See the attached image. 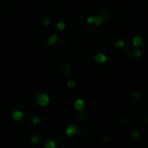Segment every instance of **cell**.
<instances>
[{
    "label": "cell",
    "mask_w": 148,
    "mask_h": 148,
    "mask_svg": "<svg viewBox=\"0 0 148 148\" xmlns=\"http://www.w3.org/2000/svg\"><path fill=\"white\" fill-rule=\"evenodd\" d=\"M85 31L87 35L94 40L101 41L106 37L107 30L103 26H95L93 24H87L85 26Z\"/></svg>",
    "instance_id": "obj_1"
},
{
    "label": "cell",
    "mask_w": 148,
    "mask_h": 148,
    "mask_svg": "<svg viewBox=\"0 0 148 148\" xmlns=\"http://www.w3.org/2000/svg\"><path fill=\"white\" fill-rule=\"evenodd\" d=\"M68 46H69V41H68V39L65 36H58L56 42L55 44H53V45L50 46V49L53 51L61 52V51L65 50L68 48Z\"/></svg>",
    "instance_id": "obj_2"
},
{
    "label": "cell",
    "mask_w": 148,
    "mask_h": 148,
    "mask_svg": "<svg viewBox=\"0 0 148 148\" xmlns=\"http://www.w3.org/2000/svg\"><path fill=\"white\" fill-rule=\"evenodd\" d=\"M98 16H100L103 22L109 23L114 19V10L109 7H102L98 10Z\"/></svg>",
    "instance_id": "obj_3"
},
{
    "label": "cell",
    "mask_w": 148,
    "mask_h": 148,
    "mask_svg": "<svg viewBox=\"0 0 148 148\" xmlns=\"http://www.w3.org/2000/svg\"><path fill=\"white\" fill-rule=\"evenodd\" d=\"M36 103L40 106V107H45L49 104V97L48 95L41 93L39 95H37L36 98Z\"/></svg>",
    "instance_id": "obj_4"
},
{
    "label": "cell",
    "mask_w": 148,
    "mask_h": 148,
    "mask_svg": "<svg viewBox=\"0 0 148 148\" xmlns=\"http://www.w3.org/2000/svg\"><path fill=\"white\" fill-rule=\"evenodd\" d=\"M57 65L62 70V72L64 73V75L66 76H69V75L72 71V67L69 63L65 62H60Z\"/></svg>",
    "instance_id": "obj_5"
},
{
    "label": "cell",
    "mask_w": 148,
    "mask_h": 148,
    "mask_svg": "<svg viewBox=\"0 0 148 148\" xmlns=\"http://www.w3.org/2000/svg\"><path fill=\"white\" fill-rule=\"evenodd\" d=\"M78 132V127L75 124H70L65 130V135L67 137H72Z\"/></svg>",
    "instance_id": "obj_6"
},
{
    "label": "cell",
    "mask_w": 148,
    "mask_h": 148,
    "mask_svg": "<svg viewBox=\"0 0 148 148\" xmlns=\"http://www.w3.org/2000/svg\"><path fill=\"white\" fill-rule=\"evenodd\" d=\"M108 59V56L106 55H104L103 53H97L95 56V61L97 62V63H104L106 62Z\"/></svg>",
    "instance_id": "obj_7"
},
{
    "label": "cell",
    "mask_w": 148,
    "mask_h": 148,
    "mask_svg": "<svg viewBox=\"0 0 148 148\" xmlns=\"http://www.w3.org/2000/svg\"><path fill=\"white\" fill-rule=\"evenodd\" d=\"M74 107H75V108L77 111H82V110L85 108V102H84V101L82 100V99H77V100L75 101Z\"/></svg>",
    "instance_id": "obj_8"
},
{
    "label": "cell",
    "mask_w": 148,
    "mask_h": 148,
    "mask_svg": "<svg viewBox=\"0 0 148 148\" xmlns=\"http://www.w3.org/2000/svg\"><path fill=\"white\" fill-rule=\"evenodd\" d=\"M12 119L16 121H19L23 118V114L21 110H14L11 114Z\"/></svg>",
    "instance_id": "obj_9"
},
{
    "label": "cell",
    "mask_w": 148,
    "mask_h": 148,
    "mask_svg": "<svg viewBox=\"0 0 148 148\" xmlns=\"http://www.w3.org/2000/svg\"><path fill=\"white\" fill-rule=\"evenodd\" d=\"M103 23V20L102 18L100 16H94V21L92 23L93 25H95V26H101Z\"/></svg>",
    "instance_id": "obj_10"
},
{
    "label": "cell",
    "mask_w": 148,
    "mask_h": 148,
    "mask_svg": "<svg viewBox=\"0 0 148 148\" xmlns=\"http://www.w3.org/2000/svg\"><path fill=\"white\" fill-rule=\"evenodd\" d=\"M57 38H58V36H57L56 35H51V36H49L48 37L46 42H47V44H49V45L51 46V45H53V44H55V43L56 42Z\"/></svg>",
    "instance_id": "obj_11"
},
{
    "label": "cell",
    "mask_w": 148,
    "mask_h": 148,
    "mask_svg": "<svg viewBox=\"0 0 148 148\" xmlns=\"http://www.w3.org/2000/svg\"><path fill=\"white\" fill-rule=\"evenodd\" d=\"M143 43V38L141 37V36H135L134 39H133V44L136 47V48H138V47H140L141 44Z\"/></svg>",
    "instance_id": "obj_12"
},
{
    "label": "cell",
    "mask_w": 148,
    "mask_h": 148,
    "mask_svg": "<svg viewBox=\"0 0 148 148\" xmlns=\"http://www.w3.org/2000/svg\"><path fill=\"white\" fill-rule=\"evenodd\" d=\"M39 141H40V136L38 134H34L29 139V143L33 146L37 145L39 143Z\"/></svg>",
    "instance_id": "obj_13"
},
{
    "label": "cell",
    "mask_w": 148,
    "mask_h": 148,
    "mask_svg": "<svg viewBox=\"0 0 148 148\" xmlns=\"http://www.w3.org/2000/svg\"><path fill=\"white\" fill-rule=\"evenodd\" d=\"M44 147L45 148H56V143L55 140H47L44 143Z\"/></svg>",
    "instance_id": "obj_14"
},
{
    "label": "cell",
    "mask_w": 148,
    "mask_h": 148,
    "mask_svg": "<svg viewBox=\"0 0 148 148\" xmlns=\"http://www.w3.org/2000/svg\"><path fill=\"white\" fill-rule=\"evenodd\" d=\"M66 28V23L63 20H60L56 23V29L59 30H62Z\"/></svg>",
    "instance_id": "obj_15"
},
{
    "label": "cell",
    "mask_w": 148,
    "mask_h": 148,
    "mask_svg": "<svg viewBox=\"0 0 148 148\" xmlns=\"http://www.w3.org/2000/svg\"><path fill=\"white\" fill-rule=\"evenodd\" d=\"M67 86H68V88H75V86H76V82H75V80H73V79H69L68 82H67Z\"/></svg>",
    "instance_id": "obj_16"
},
{
    "label": "cell",
    "mask_w": 148,
    "mask_h": 148,
    "mask_svg": "<svg viewBox=\"0 0 148 148\" xmlns=\"http://www.w3.org/2000/svg\"><path fill=\"white\" fill-rule=\"evenodd\" d=\"M125 45V42L123 40H119L114 42V47L116 49H122Z\"/></svg>",
    "instance_id": "obj_17"
},
{
    "label": "cell",
    "mask_w": 148,
    "mask_h": 148,
    "mask_svg": "<svg viewBox=\"0 0 148 148\" xmlns=\"http://www.w3.org/2000/svg\"><path fill=\"white\" fill-rule=\"evenodd\" d=\"M140 134L136 130H133L130 133V137L133 139H138V138H140Z\"/></svg>",
    "instance_id": "obj_18"
},
{
    "label": "cell",
    "mask_w": 148,
    "mask_h": 148,
    "mask_svg": "<svg viewBox=\"0 0 148 148\" xmlns=\"http://www.w3.org/2000/svg\"><path fill=\"white\" fill-rule=\"evenodd\" d=\"M40 122H41V118H40V116L36 115V116H34V117L32 118V123H33V124L37 125V124H39Z\"/></svg>",
    "instance_id": "obj_19"
},
{
    "label": "cell",
    "mask_w": 148,
    "mask_h": 148,
    "mask_svg": "<svg viewBox=\"0 0 148 148\" xmlns=\"http://www.w3.org/2000/svg\"><path fill=\"white\" fill-rule=\"evenodd\" d=\"M133 54L134 55V56H136V57H140L141 56H142V52L140 50V49H135L134 52H133Z\"/></svg>",
    "instance_id": "obj_20"
},
{
    "label": "cell",
    "mask_w": 148,
    "mask_h": 148,
    "mask_svg": "<svg viewBox=\"0 0 148 148\" xmlns=\"http://www.w3.org/2000/svg\"><path fill=\"white\" fill-rule=\"evenodd\" d=\"M42 22V24H43L44 26H48V25H49V23H50V20H49V18H47V17H43Z\"/></svg>",
    "instance_id": "obj_21"
},
{
    "label": "cell",
    "mask_w": 148,
    "mask_h": 148,
    "mask_svg": "<svg viewBox=\"0 0 148 148\" xmlns=\"http://www.w3.org/2000/svg\"><path fill=\"white\" fill-rule=\"evenodd\" d=\"M121 122L123 124V125H129L130 124V121L128 120V119H122L121 121Z\"/></svg>",
    "instance_id": "obj_22"
},
{
    "label": "cell",
    "mask_w": 148,
    "mask_h": 148,
    "mask_svg": "<svg viewBox=\"0 0 148 148\" xmlns=\"http://www.w3.org/2000/svg\"><path fill=\"white\" fill-rule=\"evenodd\" d=\"M101 140H102L103 143H108V142L110 141V137H109V136H105V137L102 138Z\"/></svg>",
    "instance_id": "obj_23"
},
{
    "label": "cell",
    "mask_w": 148,
    "mask_h": 148,
    "mask_svg": "<svg viewBox=\"0 0 148 148\" xmlns=\"http://www.w3.org/2000/svg\"><path fill=\"white\" fill-rule=\"evenodd\" d=\"M93 21H94V16H90V17H88L87 19V23L88 24H92Z\"/></svg>",
    "instance_id": "obj_24"
},
{
    "label": "cell",
    "mask_w": 148,
    "mask_h": 148,
    "mask_svg": "<svg viewBox=\"0 0 148 148\" xmlns=\"http://www.w3.org/2000/svg\"><path fill=\"white\" fill-rule=\"evenodd\" d=\"M3 3H4V2H3V0H0V7H2V6H3Z\"/></svg>",
    "instance_id": "obj_25"
},
{
    "label": "cell",
    "mask_w": 148,
    "mask_h": 148,
    "mask_svg": "<svg viewBox=\"0 0 148 148\" xmlns=\"http://www.w3.org/2000/svg\"><path fill=\"white\" fill-rule=\"evenodd\" d=\"M140 2L143 3H147L148 2V0H140Z\"/></svg>",
    "instance_id": "obj_26"
}]
</instances>
